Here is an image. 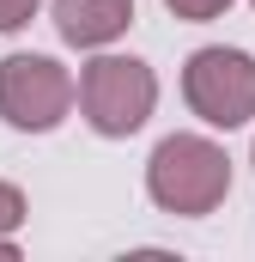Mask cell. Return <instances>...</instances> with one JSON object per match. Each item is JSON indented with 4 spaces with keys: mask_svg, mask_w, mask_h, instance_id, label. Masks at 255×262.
Wrapping results in <instances>:
<instances>
[{
    "mask_svg": "<svg viewBox=\"0 0 255 262\" xmlns=\"http://www.w3.org/2000/svg\"><path fill=\"white\" fill-rule=\"evenodd\" d=\"M231 189V159L225 146H213L207 134H170L152 146L146 159V195L176 220H200L213 213Z\"/></svg>",
    "mask_w": 255,
    "mask_h": 262,
    "instance_id": "cell-1",
    "label": "cell"
},
{
    "mask_svg": "<svg viewBox=\"0 0 255 262\" xmlns=\"http://www.w3.org/2000/svg\"><path fill=\"white\" fill-rule=\"evenodd\" d=\"M152 104H158V79H152L146 61H134V55H97V61H85V73H79V110H85V122L104 140L140 134L146 116H152Z\"/></svg>",
    "mask_w": 255,
    "mask_h": 262,
    "instance_id": "cell-2",
    "label": "cell"
},
{
    "mask_svg": "<svg viewBox=\"0 0 255 262\" xmlns=\"http://www.w3.org/2000/svg\"><path fill=\"white\" fill-rule=\"evenodd\" d=\"M183 98L207 128H243L255 116V55L249 49H194L183 67Z\"/></svg>",
    "mask_w": 255,
    "mask_h": 262,
    "instance_id": "cell-3",
    "label": "cell"
},
{
    "mask_svg": "<svg viewBox=\"0 0 255 262\" xmlns=\"http://www.w3.org/2000/svg\"><path fill=\"white\" fill-rule=\"evenodd\" d=\"M73 79L55 55H6L0 61V116L24 134H49L73 110Z\"/></svg>",
    "mask_w": 255,
    "mask_h": 262,
    "instance_id": "cell-4",
    "label": "cell"
},
{
    "mask_svg": "<svg viewBox=\"0 0 255 262\" xmlns=\"http://www.w3.org/2000/svg\"><path fill=\"white\" fill-rule=\"evenodd\" d=\"M134 25V0H55V31L73 49H104Z\"/></svg>",
    "mask_w": 255,
    "mask_h": 262,
    "instance_id": "cell-5",
    "label": "cell"
},
{
    "mask_svg": "<svg viewBox=\"0 0 255 262\" xmlns=\"http://www.w3.org/2000/svg\"><path fill=\"white\" fill-rule=\"evenodd\" d=\"M164 6H170L176 18H189V25H207V18H219L231 0H164Z\"/></svg>",
    "mask_w": 255,
    "mask_h": 262,
    "instance_id": "cell-6",
    "label": "cell"
},
{
    "mask_svg": "<svg viewBox=\"0 0 255 262\" xmlns=\"http://www.w3.org/2000/svg\"><path fill=\"white\" fill-rule=\"evenodd\" d=\"M18 226H24V195L12 183H0V238H12Z\"/></svg>",
    "mask_w": 255,
    "mask_h": 262,
    "instance_id": "cell-7",
    "label": "cell"
},
{
    "mask_svg": "<svg viewBox=\"0 0 255 262\" xmlns=\"http://www.w3.org/2000/svg\"><path fill=\"white\" fill-rule=\"evenodd\" d=\"M37 18V0H0V31H24Z\"/></svg>",
    "mask_w": 255,
    "mask_h": 262,
    "instance_id": "cell-8",
    "label": "cell"
}]
</instances>
